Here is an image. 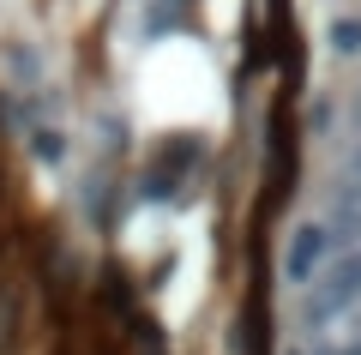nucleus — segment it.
<instances>
[{
    "label": "nucleus",
    "mask_w": 361,
    "mask_h": 355,
    "mask_svg": "<svg viewBox=\"0 0 361 355\" xmlns=\"http://www.w3.org/2000/svg\"><path fill=\"white\" fill-rule=\"evenodd\" d=\"M331 42H337V54H361V18H343L331 30Z\"/></svg>",
    "instance_id": "7ed1b4c3"
},
{
    "label": "nucleus",
    "mask_w": 361,
    "mask_h": 355,
    "mask_svg": "<svg viewBox=\"0 0 361 355\" xmlns=\"http://www.w3.org/2000/svg\"><path fill=\"white\" fill-rule=\"evenodd\" d=\"M355 295H361V247H355V253H349L343 265H337L331 277L319 283V295L307 301V319H325V313H337V307H349Z\"/></svg>",
    "instance_id": "f03ea898"
},
{
    "label": "nucleus",
    "mask_w": 361,
    "mask_h": 355,
    "mask_svg": "<svg viewBox=\"0 0 361 355\" xmlns=\"http://www.w3.org/2000/svg\"><path fill=\"white\" fill-rule=\"evenodd\" d=\"M337 247H343V235H337L331 223H319V229L307 223V229L295 235V241H289V253H283V271H289V283H307L313 271H319L325 259L337 253Z\"/></svg>",
    "instance_id": "f257e3e1"
}]
</instances>
